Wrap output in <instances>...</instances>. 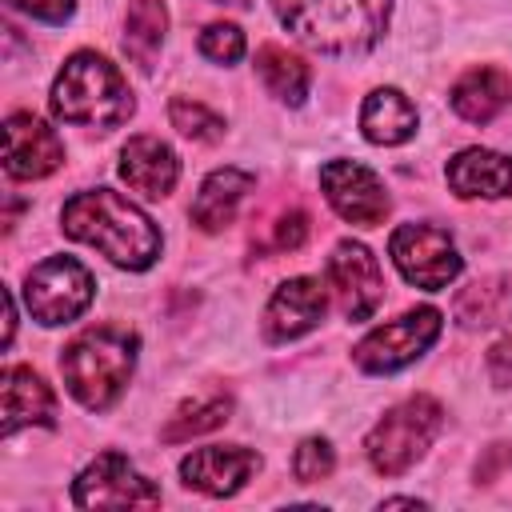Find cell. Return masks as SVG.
<instances>
[{
	"label": "cell",
	"mask_w": 512,
	"mask_h": 512,
	"mask_svg": "<svg viewBox=\"0 0 512 512\" xmlns=\"http://www.w3.org/2000/svg\"><path fill=\"white\" fill-rule=\"evenodd\" d=\"M276 20L312 52L356 56L388 32L392 0H268Z\"/></svg>",
	"instance_id": "7a4b0ae2"
},
{
	"label": "cell",
	"mask_w": 512,
	"mask_h": 512,
	"mask_svg": "<svg viewBox=\"0 0 512 512\" xmlns=\"http://www.w3.org/2000/svg\"><path fill=\"white\" fill-rule=\"evenodd\" d=\"M488 376L496 388H512V336H504L488 348Z\"/></svg>",
	"instance_id": "4dcf8cb0"
},
{
	"label": "cell",
	"mask_w": 512,
	"mask_h": 512,
	"mask_svg": "<svg viewBox=\"0 0 512 512\" xmlns=\"http://www.w3.org/2000/svg\"><path fill=\"white\" fill-rule=\"evenodd\" d=\"M64 164L60 136L32 112H12L4 120V172L12 180H40Z\"/></svg>",
	"instance_id": "7c38bea8"
},
{
	"label": "cell",
	"mask_w": 512,
	"mask_h": 512,
	"mask_svg": "<svg viewBox=\"0 0 512 512\" xmlns=\"http://www.w3.org/2000/svg\"><path fill=\"white\" fill-rule=\"evenodd\" d=\"M16 12H28L32 20H44V24H64L72 12H76V0H8Z\"/></svg>",
	"instance_id": "f546056e"
},
{
	"label": "cell",
	"mask_w": 512,
	"mask_h": 512,
	"mask_svg": "<svg viewBox=\"0 0 512 512\" xmlns=\"http://www.w3.org/2000/svg\"><path fill=\"white\" fill-rule=\"evenodd\" d=\"M388 256L400 268V276L424 292L448 288L464 268V256L456 252L452 236L436 224H400L388 236Z\"/></svg>",
	"instance_id": "ba28073f"
},
{
	"label": "cell",
	"mask_w": 512,
	"mask_h": 512,
	"mask_svg": "<svg viewBox=\"0 0 512 512\" xmlns=\"http://www.w3.org/2000/svg\"><path fill=\"white\" fill-rule=\"evenodd\" d=\"M448 104L456 116H464L468 124H488L496 120L508 104H512V76L504 68L480 64L468 68L452 88H448Z\"/></svg>",
	"instance_id": "ac0fdd59"
},
{
	"label": "cell",
	"mask_w": 512,
	"mask_h": 512,
	"mask_svg": "<svg viewBox=\"0 0 512 512\" xmlns=\"http://www.w3.org/2000/svg\"><path fill=\"white\" fill-rule=\"evenodd\" d=\"M120 180L144 196H168L180 180V156L160 136H132L120 148Z\"/></svg>",
	"instance_id": "e0dca14e"
},
{
	"label": "cell",
	"mask_w": 512,
	"mask_h": 512,
	"mask_svg": "<svg viewBox=\"0 0 512 512\" xmlns=\"http://www.w3.org/2000/svg\"><path fill=\"white\" fill-rule=\"evenodd\" d=\"M444 428V408L440 400L416 392L400 404H392L368 432L364 440V452H368V464L380 472V476H400L408 472L428 448L432 440L440 436Z\"/></svg>",
	"instance_id": "5b68a950"
},
{
	"label": "cell",
	"mask_w": 512,
	"mask_h": 512,
	"mask_svg": "<svg viewBox=\"0 0 512 512\" xmlns=\"http://www.w3.org/2000/svg\"><path fill=\"white\" fill-rule=\"evenodd\" d=\"M228 416H232V396H224V392L204 396V400H188V404H180V408L168 416V424L160 428V440L180 444V440L204 436V432L228 424Z\"/></svg>",
	"instance_id": "cb8c5ba5"
},
{
	"label": "cell",
	"mask_w": 512,
	"mask_h": 512,
	"mask_svg": "<svg viewBox=\"0 0 512 512\" xmlns=\"http://www.w3.org/2000/svg\"><path fill=\"white\" fill-rule=\"evenodd\" d=\"M416 124H420L416 104L400 88H372L360 104V132L372 144H384V148L404 144L416 136Z\"/></svg>",
	"instance_id": "ffe728a7"
},
{
	"label": "cell",
	"mask_w": 512,
	"mask_h": 512,
	"mask_svg": "<svg viewBox=\"0 0 512 512\" xmlns=\"http://www.w3.org/2000/svg\"><path fill=\"white\" fill-rule=\"evenodd\" d=\"M200 56L204 60H212V64H236L240 56H244V32L236 28V24H224V20H216V24H208L204 32H200Z\"/></svg>",
	"instance_id": "4316f807"
},
{
	"label": "cell",
	"mask_w": 512,
	"mask_h": 512,
	"mask_svg": "<svg viewBox=\"0 0 512 512\" xmlns=\"http://www.w3.org/2000/svg\"><path fill=\"white\" fill-rule=\"evenodd\" d=\"M256 76H260V84H264L280 104L300 108V104L308 100L312 68H308L296 52H288V48H280V44H260V48H256Z\"/></svg>",
	"instance_id": "7402d4cb"
},
{
	"label": "cell",
	"mask_w": 512,
	"mask_h": 512,
	"mask_svg": "<svg viewBox=\"0 0 512 512\" xmlns=\"http://www.w3.org/2000/svg\"><path fill=\"white\" fill-rule=\"evenodd\" d=\"M136 352H140V336L132 328H120V324L84 328L80 336L68 340V348L60 356V372H64L68 392L88 412L112 408L132 380Z\"/></svg>",
	"instance_id": "277c9868"
},
{
	"label": "cell",
	"mask_w": 512,
	"mask_h": 512,
	"mask_svg": "<svg viewBox=\"0 0 512 512\" xmlns=\"http://www.w3.org/2000/svg\"><path fill=\"white\" fill-rule=\"evenodd\" d=\"M328 312V292L316 276H292L284 280L268 308H264V340L268 344H288V340H300L304 332H312Z\"/></svg>",
	"instance_id": "4fadbf2b"
},
{
	"label": "cell",
	"mask_w": 512,
	"mask_h": 512,
	"mask_svg": "<svg viewBox=\"0 0 512 512\" xmlns=\"http://www.w3.org/2000/svg\"><path fill=\"white\" fill-rule=\"evenodd\" d=\"M328 284H332V296L340 300V312L348 320H368L384 304L380 264H376L372 248H364L360 240H340L332 248V256H328Z\"/></svg>",
	"instance_id": "8fae6325"
},
{
	"label": "cell",
	"mask_w": 512,
	"mask_h": 512,
	"mask_svg": "<svg viewBox=\"0 0 512 512\" xmlns=\"http://www.w3.org/2000/svg\"><path fill=\"white\" fill-rule=\"evenodd\" d=\"M60 228H64V236H72L80 244H92L116 268H128V272L152 268L156 256H160V244H164L152 216L144 208H136L132 200H124L120 192H112V188L76 192L60 208Z\"/></svg>",
	"instance_id": "6da1fadb"
},
{
	"label": "cell",
	"mask_w": 512,
	"mask_h": 512,
	"mask_svg": "<svg viewBox=\"0 0 512 512\" xmlns=\"http://www.w3.org/2000/svg\"><path fill=\"white\" fill-rule=\"evenodd\" d=\"M476 484H484V488L512 484V444H492L476 460Z\"/></svg>",
	"instance_id": "f1b7e54d"
},
{
	"label": "cell",
	"mask_w": 512,
	"mask_h": 512,
	"mask_svg": "<svg viewBox=\"0 0 512 512\" xmlns=\"http://www.w3.org/2000/svg\"><path fill=\"white\" fill-rule=\"evenodd\" d=\"M4 308H8V320H4V340L12 344V332H16V304H12V292H4Z\"/></svg>",
	"instance_id": "1f68e13d"
},
{
	"label": "cell",
	"mask_w": 512,
	"mask_h": 512,
	"mask_svg": "<svg viewBox=\"0 0 512 512\" xmlns=\"http://www.w3.org/2000/svg\"><path fill=\"white\" fill-rule=\"evenodd\" d=\"M436 336H440V312L432 304H420V308H408L396 320H384L380 328H372L352 348V360H356V368H364L372 376H388V372H400L412 360H420L436 344Z\"/></svg>",
	"instance_id": "52a82bcc"
},
{
	"label": "cell",
	"mask_w": 512,
	"mask_h": 512,
	"mask_svg": "<svg viewBox=\"0 0 512 512\" xmlns=\"http://www.w3.org/2000/svg\"><path fill=\"white\" fill-rule=\"evenodd\" d=\"M76 508H156L160 488L132 468L124 452H100L76 480H72Z\"/></svg>",
	"instance_id": "9c48e42d"
},
{
	"label": "cell",
	"mask_w": 512,
	"mask_h": 512,
	"mask_svg": "<svg viewBox=\"0 0 512 512\" xmlns=\"http://www.w3.org/2000/svg\"><path fill=\"white\" fill-rule=\"evenodd\" d=\"M0 404H4V436H16L28 424L52 428L56 424V396L52 388L24 364H8L0 372Z\"/></svg>",
	"instance_id": "9a60e30c"
},
{
	"label": "cell",
	"mask_w": 512,
	"mask_h": 512,
	"mask_svg": "<svg viewBox=\"0 0 512 512\" xmlns=\"http://www.w3.org/2000/svg\"><path fill=\"white\" fill-rule=\"evenodd\" d=\"M444 180L460 200L512 196V156L492 152V148H460L444 164Z\"/></svg>",
	"instance_id": "2e32d148"
},
{
	"label": "cell",
	"mask_w": 512,
	"mask_h": 512,
	"mask_svg": "<svg viewBox=\"0 0 512 512\" xmlns=\"http://www.w3.org/2000/svg\"><path fill=\"white\" fill-rule=\"evenodd\" d=\"M168 120L180 136L188 140H200V144H216L224 140V116H216L208 104L200 100H188V96H172L168 104Z\"/></svg>",
	"instance_id": "d4e9b609"
},
{
	"label": "cell",
	"mask_w": 512,
	"mask_h": 512,
	"mask_svg": "<svg viewBox=\"0 0 512 512\" xmlns=\"http://www.w3.org/2000/svg\"><path fill=\"white\" fill-rule=\"evenodd\" d=\"M332 468H336V452H332V444H328L324 436H308V440L296 448V456H292V472H296L300 484L328 480Z\"/></svg>",
	"instance_id": "484cf974"
},
{
	"label": "cell",
	"mask_w": 512,
	"mask_h": 512,
	"mask_svg": "<svg viewBox=\"0 0 512 512\" xmlns=\"http://www.w3.org/2000/svg\"><path fill=\"white\" fill-rule=\"evenodd\" d=\"M212 4H232V8H244L248 0H212Z\"/></svg>",
	"instance_id": "836d02e7"
},
{
	"label": "cell",
	"mask_w": 512,
	"mask_h": 512,
	"mask_svg": "<svg viewBox=\"0 0 512 512\" xmlns=\"http://www.w3.org/2000/svg\"><path fill=\"white\" fill-rule=\"evenodd\" d=\"M308 232H312L308 212H304V208H288V212L276 216V224H272V244H268V248H272V252H296V248H304Z\"/></svg>",
	"instance_id": "83f0119b"
},
{
	"label": "cell",
	"mask_w": 512,
	"mask_h": 512,
	"mask_svg": "<svg viewBox=\"0 0 512 512\" xmlns=\"http://www.w3.org/2000/svg\"><path fill=\"white\" fill-rule=\"evenodd\" d=\"M168 32V8L164 0H132L124 12V52L140 72L156 68L160 44Z\"/></svg>",
	"instance_id": "603a6c76"
},
{
	"label": "cell",
	"mask_w": 512,
	"mask_h": 512,
	"mask_svg": "<svg viewBox=\"0 0 512 512\" xmlns=\"http://www.w3.org/2000/svg\"><path fill=\"white\" fill-rule=\"evenodd\" d=\"M320 188H324V200L336 208V216L356 228L384 224V216L392 208L384 180L360 160H328L320 168Z\"/></svg>",
	"instance_id": "30bf717a"
},
{
	"label": "cell",
	"mask_w": 512,
	"mask_h": 512,
	"mask_svg": "<svg viewBox=\"0 0 512 512\" xmlns=\"http://www.w3.org/2000/svg\"><path fill=\"white\" fill-rule=\"evenodd\" d=\"M380 508H424V500H416V496H392Z\"/></svg>",
	"instance_id": "d6a6232c"
},
{
	"label": "cell",
	"mask_w": 512,
	"mask_h": 512,
	"mask_svg": "<svg viewBox=\"0 0 512 512\" xmlns=\"http://www.w3.org/2000/svg\"><path fill=\"white\" fill-rule=\"evenodd\" d=\"M260 472V452L240 444H212L196 448L180 460L184 488H196L204 496H236L252 476Z\"/></svg>",
	"instance_id": "5bb4252c"
},
{
	"label": "cell",
	"mask_w": 512,
	"mask_h": 512,
	"mask_svg": "<svg viewBox=\"0 0 512 512\" xmlns=\"http://www.w3.org/2000/svg\"><path fill=\"white\" fill-rule=\"evenodd\" d=\"M52 116L76 128H96V132H112L120 128L132 112V88L120 76V68L100 56V52H72L64 60V68L52 80Z\"/></svg>",
	"instance_id": "3957f363"
},
{
	"label": "cell",
	"mask_w": 512,
	"mask_h": 512,
	"mask_svg": "<svg viewBox=\"0 0 512 512\" xmlns=\"http://www.w3.org/2000/svg\"><path fill=\"white\" fill-rule=\"evenodd\" d=\"M452 316L460 328H504L512 324V276H480L456 292Z\"/></svg>",
	"instance_id": "44dd1931"
},
{
	"label": "cell",
	"mask_w": 512,
	"mask_h": 512,
	"mask_svg": "<svg viewBox=\"0 0 512 512\" xmlns=\"http://www.w3.org/2000/svg\"><path fill=\"white\" fill-rule=\"evenodd\" d=\"M252 184L256 180L244 168H216L212 176H204V184H200V192L192 200V224L200 232H224L236 220V212H240L244 196L252 192Z\"/></svg>",
	"instance_id": "d6986e66"
},
{
	"label": "cell",
	"mask_w": 512,
	"mask_h": 512,
	"mask_svg": "<svg viewBox=\"0 0 512 512\" xmlns=\"http://www.w3.org/2000/svg\"><path fill=\"white\" fill-rule=\"evenodd\" d=\"M96 296L92 272L76 256H48L24 276V304L44 328L76 320Z\"/></svg>",
	"instance_id": "8992f818"
}]
</instances>
